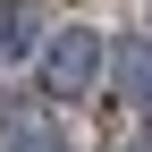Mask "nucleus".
Instances as JSON below:
<instances>
[{"label":"nucleus","mask_w":152,"mask_h":152,"mask_svg":"<svg viewBox=\"0 0 152 152\" xmlns=\"http://www.w3.org/2000/svg\"><path fill=\"white\" fill-rule=\"evenodd\" d=\"M118 85L135 93V102H152V42H127L118 51Z\"/></svg>","instance_id":"obj_3"},{"label":"nucleus","mask_w":152,"mask_h":152,"mask_svg":"<svg viewBox=\"0 0 152 152\" xmlns=\"http://www.w3.org/2000/svg\"><path fill=\"white\" fill-rule=\"evenodd\" d=\"M42 76L59 102H76V93H93V76H102V42H93L85 26H59V42L42 51Z\"/></svg>","instance_id":"obj_1"},{"label":"nucleus","mask_w":152,"mask_h":152,"mask_svg":"<svg viewBox=\"0 0 152 152\" xmlns=\"http://www.w3.org/2000/svg\"><path fill=\"white\" fill-rule=\"evenodd\" d=\"M0 144H9V152H68L59 118H42V110H34V102H17V93L0 102Z\"/></svg>","instance_id":"obj_2"}]
</instances>
